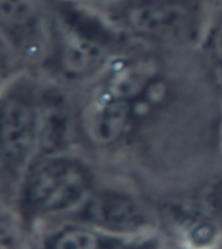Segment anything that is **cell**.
<instances>
[{
    "label": "cell",
    "instance_id": "obj_8",
    "mask_svg": "<svg viewBox=\"0 0 222 249\" xmlns=\"http://www.w3.org/2000/svg\"><path fill=\"white\" fill-rule=\"evenodd\" d=\"M21 71H24L17 63L12 53L9 51L3 39L0 38V73L3 74L5 78H9L13 74L18 73Z\"/></svg>",
    "mask_w": 222,
    "mask_h": 249
},
{
    "label": "cell",
    "instance_id": "obj_9",
    "mask_svg": "<svg viewBox=\"0 0 222 249\" xmlns=\"http://www.w3.org/2000/svg\"><path fill=\"white\" fill-rule=\"evenodd\" d=\"M70 1L89 9H102L126 1V0H70Z\"/></svg>",
    "mask_w": 222,
    "mask_h": 249
},
{
    "label": "cell",
    "instance_id": "obj_7",
    "mask_svg": "<svg viewBox=\"0 0 222 249\" xmlns=\"http://www.w3.org/2000/svg\"><path fill=\"white\" fill-rule=\"evenodd\" d=\"M200 45L205 46L210 60L222 76V0H217L208 7L205 29Z\"/></svg>",
    "mask_w": 222,
    "mask_h": 249
},
{
    "label": "cell",
    "instance_id": "obj_11",
    "mask_svg": "<svg viewBox=\"0 0 222 249\" xmlns=\"http://www.w3.org/2000/svg\"><path fill=\"white\" fill-rule=\"evenodd\" d=\"M5 80H7V78H5L4 76H3V74L0 73V90H1V88H3V85H4Z\"/></svg>",
    "mask_w": 222,
    "mask_h": 249
},
{
    "label": "cell",
    "instance_id": "obj_12",
    "mask_svg": "<svg viewBox=\"0 0 222 249\" xmlns=\"http://www.w3.org/2000/svg\"><path fill=\"white\" fill-rule=\"evenodd\" d=\"M150 241H152V239H150V240H148V241H147V243H145V244L143 245V247H141L140 249H147V248H148V245L150 244Z\"/></svg>",
    "mask_w": 222,
    "mask_h": 249
},
{
    "label": "cell",
    "instance_id": "obj_1",
    "mask_svg": "<svg viewBox=\"0 0 222 249\" xmlns=\"http://www.w3.org/2000/svg\"><path fill=\"white\" fill-rule=\"evenodd\" d=\"M98 183L81 149L39 155L17 185L12 209L29 233L43 222L74 214Z\"/></svg>",
    "mask_w": 222,
    "mask_h": 249
},
{
    "label": "cell",
    "instance_id": "obj_5",
    "mask_svg": "<svg viewBox=\"0 0 222 249\" xmlns=\"http://www.w3.org/2000/svg\"><path fill=\"white\" fill-rule=\"evenodd\" d=\"M68 218L128 239L156 236L158 229L156 214L143 198L123 189L101 187L99 183L81 208Z\"/></svg>",
    "mask_w": 222,
    "mask_h": 249
},
{
    "label": "cell",
    "instance_id": "obj_4",
    "mask_svg": "<svg viewBox=\"0 0 222 249\" xmlns=\"http://www.w3.org/2000/svg\"><path fill=\"white\" fill-rule=\"evenodd\" d=\"M54 37L53 0H0V38L22 70L45 71Z\"/></svg>",
    "mask_w": 222,
    "mask_h": 249
},
{
    "label": "cell",
    "instance_id": "obj_2",
    "mask_svg": "<svg viewBox=\"0 0 222 249\" xmlns=\"http://www.w3.org/2000/svg\"><path fill=\"white\" fill-rule=\"evenodd\" d=\"M93 11L119 38L153 50L200 45L208 15L198 0H126Z\"/></svg>",
    "mask_w": 222,
    "mask_h": 249
},
{
    "label": "cell",
    "instance_id": "obj_13",
    "mask_svg": "<svg viewBox=\"0 0 222 249\" xmlns=\"http://www.w3.org/2000/svg\"><path fill=\"white\" fill-rule=\"evenodd\" d=\"M0 192H1V191H0Z\"/></svg>",
    "mask_w": 222,
    "mask_h": 249
},
{
    "label": "cell",
    "instance_id": "obj_10",
    "mask_svg": "<svg viewBox=\"0 0 222 249\" xmlns=\"http://www.w3.org/2000/svg\"><path fill=\"white\" fill-rule=\"evenodd\" d=\"M198 1H200L202 4H204L205 7H209L212 3H214V1H217V0H198Z\"/></svg>",
    "mask_w": 222,
    "mask_h": 249
},
{
    "label": "cell",
    "instance_id": "obj_6",
    "mask_svg": "<svg viewBox=\"0 0 222 249\" xmlns=\"http://www.w3.org/2000/svg\"><path fill=\"white\" fill-rule=\"evenodd\" d=\"M153 237L128 239L74 218H62L36 226L28 233V245L29 249H140Z\"/></svg>",
    "mask_w": 222,
    "mask_h": 249
},
{
    "label": "cell",
    "instance_id": "obj_3",
    "mask_svg": "<svg viewBox=\"0 0 222 249\" xmlns=\"http://www.w3.org/2000/svg\"><path fill=\"white\" fill-rule=\"evenodd\" d=\"M42 76L21 71L0 90V191L12 205L22 176L38 157Z\"/></svg>",
    "mask_w": 222,
    "mask_h": 249
}]
</instances>
